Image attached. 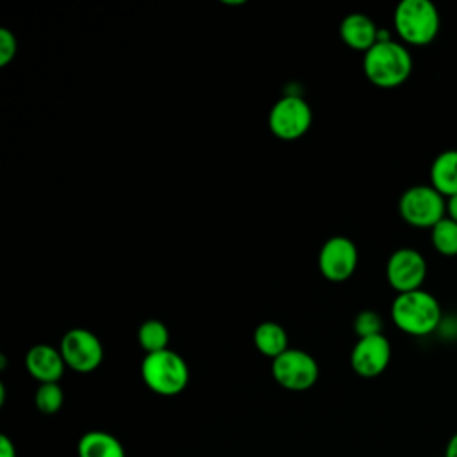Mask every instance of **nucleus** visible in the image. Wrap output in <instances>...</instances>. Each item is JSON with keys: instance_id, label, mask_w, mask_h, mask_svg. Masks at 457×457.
<instances>
[{"instance_id": "f257e3e1", "label": "nucleus", "mask_w": 457, "mask_h": 457, "mask_svg": "<svg viewBox=\"0 0 457 457\" xmlns=\"http://www.w3.org/2000/svg\"><path fill=\"white\" fill-rule=\"evenodd\" d=\"M366 79L382 89L402 86L412 71V57L403 43L395 39L377 41L362 59Z\"/></svg>"}, {"instance_id": "f03ea898", "label": "nucleus", "mask_w": 457, "mask_h": 457, "mask_svg": "<svg viewBox=\"0 0 457 457\" xmlns=\"http://www.w3.org/2000/svg\"><path fill=\"white\" fill-rule=\"evenodd\" d=\"M391 318L409 336H428L439 327L443 312L434 295L416 289L396 295L391 305Z\"/></svg>"}, {"instance_id": "7ed1b4c3", "label": "nucleus", "mask_w": 457, "mask_h": 457, "mask_svg": "<svg viewBox=\"0 0 457 457\" xmlns=\"http://www.w3.org/2000/svg\"><path fill=\"white\" fill-rule=\"evenodd\" d=\"M393 25L403 43L425 46L436 39L441 18L430 0H402L395 9Z\"/></svg>"}, {"instance_id": "20e7f679", "label": "nucleus", "mask_w": 457, "mask_h": 457, "mask_svg": "<svg viewBox=\"0 0 457 457\" xmlns=\"http://www.w3.org/2000/svg\"><path fill=\"white\" fill-rule=\"evenodd\" d=\"M141 377L150 391L161 396H175L186 389L189 382V368L177 352L166 348L145 355L141 362Z\"/></svg>"}, {"instance_id": "39448f33", "label": "nucleus", "mask_w": 457, "mask_h": 457, "mask_svg": "<svg viewBox=\"0 0 457 457\" xmlns=\"http://www.w3.org/2000/svg\"><path fill=\"white\" fill-rule=\"evenodd\" d=\"M398 212L412 227L432 228L446 216V200L430 184H418L402 193Z\"/></svg>"}, {"instance_id": "423d86ee", "label": "nucleus", "mask_w": 457, "mask_h": 457, "mask_svg": "<svg viewBox=\"0 0 457 457\" xmlns=\"http://www.w3.org/2000/svg\"><path fill=\"white\" fill-rule=\"evenodd\" d=\"M312 123L311 105L300 95H286L278 98L270 114V130L284 141H293L302 137Z\"/></svg>"}, {"instance_id": "0eeeda50", "label": "nucleus", "mask_w": 457, "mask_h": 457, "mask_svg": "<svg viewBox=\"0 0 457 457\" xmlns=\"http://www.w3.org/2000/svg\"><path fill=\"white\" fill-rule=\"evenodd\" d=\"M271 375L284 389L305 391L316 384L320 368L311 353L298 348H287L271 361Z\"/></svg>"}, {"instance_id": "6e6552de", "label": "nucleus", "mask_w": 457, "mask_h": 457, "mask_svg": "<svg viewBox=\"0 0 457 457\" xmlns=\"http://www.w3.org/2000/svg\"><path fill=\"white\" fill-rule=\"evenodd\" d=\"M59 350L66 366L77 373H89L96 370L104 359V346L100 339L87 328L68 330L61 339Z\"/></svg>"}, {"instance_id": "1a4fd4ad", "label": "nucleus", "mask_w": 457, "mask_h": 457, "mask_svg": "<svg viewBox=\"0 0 457 457\" xmlns=\"http://www.w3.org/2000/svg\"><path fill=\"white\" fill-rule=\"evenodd\" d=\"M427 277V261L414 248L395 250L386 264V278L400 295L421 289Z\"/></svg>"}, {"instance_id": "9d476101", "label": "nucleus", "mask_w": 457, "mask_h": 457, "mask_svg": "<svg viewBox=\"0 0 457 457\" xmlns=\"http://www.w3.org/2000/svg\"><path fill=\"white\" fill-rule=\"evenodd\" d=\"M359 252L352 239L334 236L327 239L318 255V268L327 280L343 282L350 278L357 268Z\"/></svg>"}, {"instance_id": "9b49d317", "label": "nucleus", "mask_w": 457, "mask_h": 457, "mask_svg": "<svg viewBox=\"0 0 457 457\" xmlns=\"http://www.w3.org/2000/svg\"><path fill=\"white\" fill-rule=\"evenodd\" d=\"M391 361V345L384 334L359 337L350 353L352 370L364 377L373 378L386 371Z\"/></svg>"}, {"instance_id": "f8f14e48", "label": "nucleus", "mask_w": 457, "mask_h": 457, "mask_svg": "<svg viewBox=\"0 0 457 457\" xmlns=\"http://www.w3.org/2000/svg\"><path fill=\"white\" fill-rule=\"evenodd\" d=\"M25 368L27 371L39 382H59L64 373L66 362L61 355V350L50 345H34L25 355Z\"/></svg>"}, {"instance_id": "ddd939ff", "label": "nucleus", "mask_w": 457, "mask_h": 457, "mask_svg": "<svg viewBox=\"0 0 457 457\" xmlns=\"http://www.w3.org/2000/svg\"><path fill=\"white\" fill-rule=\"evenodd\" d=\"M378 32L380 29H377L375 21L362 12H352L345 16L339 25V36L343 43L364 54L378 41Z\"/></svg>"}, {"instance_id": "4468645a", "label": "nucleus", "mask_w": 457, "mask_h": 457, "mask_svg": "<svg viewBox=\"0 0 457 457\" xmlns=\"http://www.w3.org/2000/svg\"><path fill=\"white\" fill-rule=\"evenodd\" d=\"M430 186L446 198L457 195V150H445L432 161Z\"/></svg>"}, {"instance_id": "2eb2a0df", "label": "nucleus", "mask_w": 457, "mask_h": 457, "mask_svg": "<svg viewBox=\"0 0 457 457\" xmlns=\"http://www.w3.org/2000/svg\"><path fill=\"white\" fill-rule=\"evenodd\" d=\"M79 457H125L120 439L104 430H89L82 434L77 445Z\"/></svg>"}, {"instance_id": "dca6fc26", "label": "nucleus", "mask_w": 457, "mask_h": 457, "mask_svg": "<svg viewBox=\"0 0 457 457\" xmlns=\"http://www.w3.org/2000/svg\"><path fill=\"white\" fill-rule=\"evenodd\" d=\"M253 345L262 355L271 357V361H273L275 357H278L280 353H284L289 348L287 346V332L282 325H278L275 321H264V323L257 325L253 330Z\"/></svg>"}, {"instance_id": "f3484780", "label": "nucleus", "mask_w": 457, "mask_h": 457, "mask_svg": "<svg viewBox=\"0 0 457 457\" xmlns=\"http://www.w3.org/2000/svg\"><path fill=\"white\" fill-rule=\"evenodd\" d=\"M170 332L159 320H146L137 328V343L146 353H155L168 348Z\"/></svg>"}, {"instance_id": "a211bd4d", "label": "nucleus", "mask_w": 457, "mask_h": 457, "mask_svg": "<svg viewBox=\"0 0 457 457\" xmlns=\"http://www.w3.org/2000/svg\"><path fill=\"white\" fill-rule=\"evenodd\" d=\"M430 241L441 255H457V221L445 216L430 228Z\"/></svg>"}, {"instance_id": "6ab92c4d", "label": "nucleus", "mask_w": 457, "mask_h": 457, "mask_svg": "<svg viewBox=\"0 0 457 457\" xmlns=\"http://www.w3.org/2000/svg\"><path fill=\"white\" fill-rule=\"evenodd\" d=\"M36 407L43 414H55L64 402V393L57 382H48V384H39L36 389L34 396Z\"/></svg>"}, {"instance_id": "aec40b11", "label": "nucleus", "mask_w": 457, "mask_h": 457, "mask_svg": "<svg viewBox=\"0 0 457 457\" xmlns=\"http://www.w3.org/2000/svg\"><path fill=\"white\" fill-rule=\"evenodd\" d=\"M353 330L359 337L382 334V318L375 311H361L353 320Z\"/></svg>"}, {"instance_id": "412c9836", "label": "nucleus", "mask_w": 457, "mask_h": 457, "mask_svg": "<svg viewBox=\"0 0 457 457\" xmlns=\"http://www.w3.org/2000/svg\"><path fill=\"white\" fill-rule=\"evenodd\" d=\"M18 50L16 36L9 29H0V66H7Z\"/></svg>"}, {"instance_id": "4be33fe9", "label": "nucleus", "mask_w": 457, "mask_h": 457, "mask_svg": "<svg viewBox=\"0 0 457 457\" xmlns=\"http://www.w3.org/2000/svg\"><path fill=\"white\" fill-rule=\"evenodd\" d=\"M0 457H16V446L5 434L0 436Z\"/></svg>"}, {"instance_id": "5701e85b", "label": "nucleus", "mask_w": 457, "mask_h": 457, "mask_svg": "<svg viewBox=\"0 0 457 457\" xmlns=\"http://www.w3.org/2000/svg\"><path fill=\"white\" fill-rule=\"evenodd\" d=\"M446 218L457 221V195L446 198Z\"/></svg>"}, {"instance_id": "b1692460", "label": "nucleus", "mask_w": 457, "mask_h": 457, "mask_svg": "<svg viewBox=\"0 0 457 457\" xmlns=\"http://www.w3.org/2000/svg\"><path fill=\"white\" fill-rule=\"evenodd\" d=\"M445 457H457V432L448 439L445 448Z\"/></svg>"}, {"instance_id": "393cba45", "label": "nucleus", "mask_w": 457, "mask_h": 457, "mask_svg": "<svg viewBox=\"0 0 457 457\" xmlns=\"http://www.w3.org/2000/svg\"><path fill=\"white\" fill-rule=\"evenodd\" d=\"M4 400H5V387L4 384H0V405H4Z\"/></svg>"}]
</instances>
